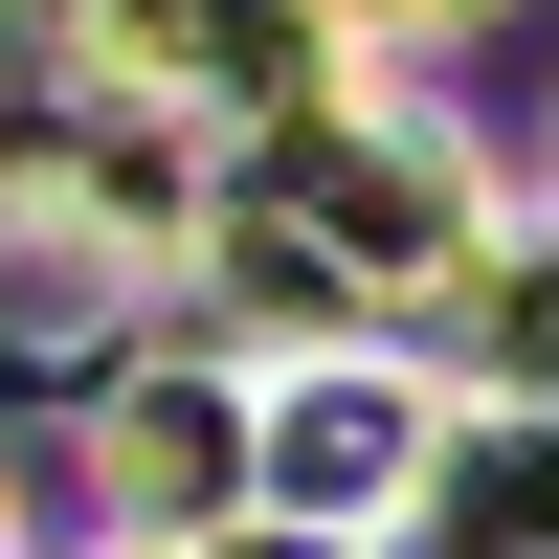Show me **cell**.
Wrapping results in <instances>:
<instances>
[{"instance_id": "obj_1", "label": "cell", "mask_w": 559, "mask_h": 559, "mask_svg": "<svg viewBox=\"0 0 559 559\" xmlns=\"http://www.w3.org/2000/svg\"><path fill=\"white\" fill-rule=\"evenodd\" d=\"M381 471H403V403L381 381H313L292 403V492H381Z\"/></svg>"}]
</instances>
